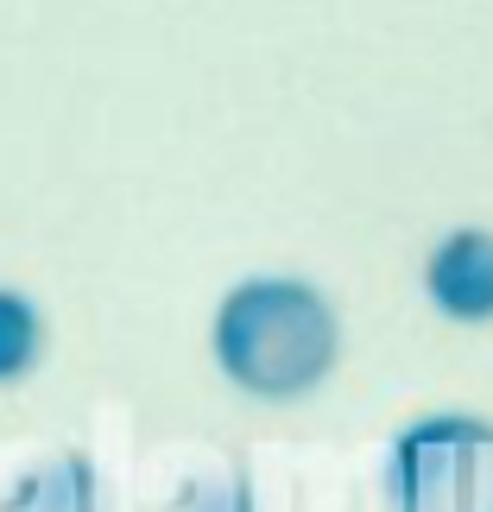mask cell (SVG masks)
<instances>
[{"mask_svg": "<svg viewBox=\"0 0 493 512\" xmlns=\"http://www.w3.org/2000/svg\"><path fill=\"white\" fill-rule=\"evenodd\" d=\"M209 354L234 392L260 405L310 399L342 361V317L310 279L253 272L215 298Z\"/></svg>", "mask_w": 493, "mask_h": 512, "instance_id": "1", "label": "cell"}, {"mask_svg": "<svg viewBox=\"0 0 493 512\" xmlns=\"http://www.w3.org/2000/svg\"><path fill=\"white\" fill-rule=\"evenodd\" d=\"M392 512H493V418L424 411L386 449Z\"/></svg>", "mask_w": 493, "mask_h": 512, "instance_id": "2", "label": "cell"}, {"mask_svg": "<svg viewBox=\"0 0 493 512\" xmlns=\"http://www.w3.org/2000/svg\"><path fill=\"white\" fill-rule=\"evenodd\" d=\"M424 298L449 323H493V228H449L424 253Z\"/></svg>", "mask_w": 493, "mask_h": 512, "instance_id": "3", "label": "cell"}, {"mask_svg": "<svg viewBox=\"0 0 493 512\" xmlns=\"http://www.w3.org/2000/svg\"><path fill=\"white\" fill-rule=\"evenodd\" d=\"M0 512H102V475L83 449H57L7 481Z\"/></svg>", "mask_w": 493, "mask_h": 512, "instance_id": "4", "label": "cell"}, {"mask_svg": "<svg viewBox=\"0 0 493 512\" xmlns=\"http://www.w3.org/2000/svg\"><path fill=\"white\" fill-rule=\"evenodd\" d=\"M45 310H38L19 285H0V386L26 380L45 361Z\"/></svg>", "mask_w": 493, "mask_h": 512, "instance_id": "5", "label": "cell"}, {"mask_svg": "<svg viewBox=\"0 0 493 512\" xmlns=\"http://www.w3.org/2000/svg\"><path fill=\"white\" fill-rule=\"evenodd\" d=\"M247 500H253L247 487L234 481V475H222V481H190L184 494H177L171 512H253Z\"/></svg>", "mask_w": 493, "mask_h": 512, "instance_id": "6", "label": "cell"}]
</instances>
